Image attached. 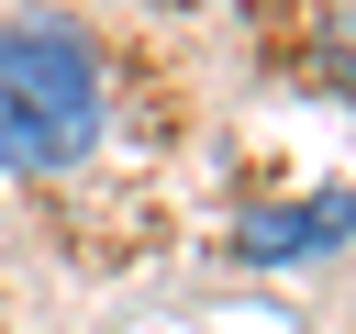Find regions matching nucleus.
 I'll use <instances>...</instances> for the list:
<instances>
[{
	"label": "nucleus",
	"mask_w": 356,
	"mask_h": 334,
	"mask_svg": "<svg viewBox=\"0 0 356 334\" xmlns=\"http://www.w3.org/2000/svg\"><path fill=\"white\" fill-rule=\"evenodd\" d=\"M100 122H111V89H100V56L67 22L0 33V178L78 167L100 145Z\"/></svg>",
	"instance_id": "obj_1"
},
{
	"label": "nucleus",
	"mask_w": 356,
	"mask_h": 334,
	"mask_svg": "<svg viewBox=\"0 0 356 334\" xmlns=\"http://www.w3.org/2000/svg\"><path fill=\"white\" fill-rule=\"evenodd\" d=\"M345 234H356V200L323 189V200H300V212H245L234 245H245L256 267H278V256H312V245H345Z\"/></svg>",
	"instance_id": "obj_2"
},
{
	"label": "nucleus",
	"mask_w": 356,
	"mask_h": 334,
	"mask_svg": "<svg viewBox=\"0 0 356 334\" xmlns=\"http://www.w3.org/2000/svg\"><path fill=\"white\" fill-rule=\"evenodd\" d=\"M323 67H334V78H345V100H356V22H334V33H323Z\"/></svg>",
	"instance_id": "obj_3"
}]
</instances>
